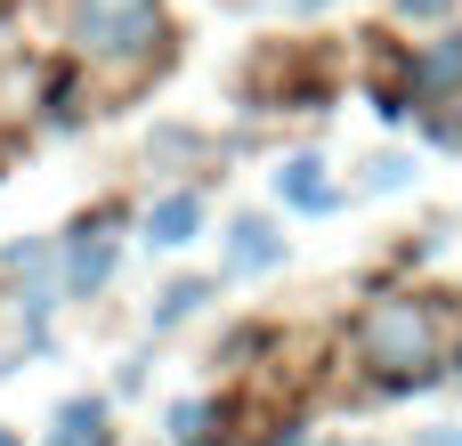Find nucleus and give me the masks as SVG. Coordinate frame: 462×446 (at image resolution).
Segmentation results:
<instances>
[{
  "mask_svg": "<svg viewBox=\"0 0 462 446\" xmlns=\"http://www.w3.org/2000/svg\"><path fill=\"white\" fill-rule=\"evenodd\" d=\"M365 358H374L382 390L430 382V366H439V317L422 301H374L365 309Z\"/></svg>",
  "mask_w": 462,
  "mask_h": 446,
  "instance_id": "1",
  "label": "nucleus"
},
{
  "mask_svg": "<svg viewBox=\"0 0 462 446\" xmlns=\"http://www.w3.org/2000/svg\"><path fill=\"white\" fill-rule=\"evenodd\" d=\"M211 301V284L203 276H179V284H162V301H154V325H179V317H195Z\"/></svg>",
  "mask_w": 462,
  "mask_h": 446,
  "instance_id": "8",
  "label": "nucleus"
},
{
  "mask_svg": "<svg viewBox=\"0 0 462 446\" xmlns=\"http://www.w3.org/2000/svg\"><path fill=\"white\" fill-rule=\"evenodd\" d=\"M422 73H430V81H447V89H455V81H462V41H439V49H430V57H422Z\"/></svg>",
  "mask_w": 462,
  "mask_h": 446,
  "instance_id": "11",
  "label": "nucleus"
},
{
  "mask_svg": "<svg viewBox=\"0 0 462 446\" xmlns=\"http://www.w3.org/2000/svg\"><path fill=\"white\" fill-rule=\"evenodd\" d=\"M276 195H284L292 211H333V203H341V195L325 187V163H317V154H292V163L276 171Z\"/></svg>",
  "mask_w": 462,
  "mask_h": 446,
  "instance_id": "6",
  "label": "nucleus"
},
{
  "mask_svg": "<svg viewBox=\"0 0 462 446\" xmlns=\"http://www.w3.org/2000/svg\"><path fill=\"white\" fill-rule=\"evenodd\" d=\"M57 446H106V398H65V414H57Z\"/></svg>",
  "mask_w": 462,
  "mask_h": 446,
  "instance_id": "7",
  "label": "nucleus"
},
{
  "mask_svg": "<svg viewBox=\"0 0 462 446\" xmlns=\"http://www.w3.org/2000/svg\"><path fill=\"white\" fill-rule=\"evenodd\" d=\"M114 219H81L73 236H57V284L73 293V301H89L106 276H114Z\"/></svg>",
  "mask_w": 462,
  "mask_h": 446,
  "instance_id": "3",
  "label": "nucleus"
},
{
  "mask_svg": "<svg viewBox=\"0 0 462 446\" xmlns=\"http://www.w3.org/2000/svg\"><path fill=\"white\" fill-rule=\"evenodd\" d=\"M227 268H236V276H268V268H284V236H276L268 219L244 211V219L227 228Z\"/></svg>",
  "mask_w": 462,
  "mask_h": 446,
  "instance_id": "4",
  "label": "nucleus"
},
{
  "mask_svg": "<svg viewBox=\"0 0 462 446\" xmlns=\"http://www.w3.org/2000/svg\"><path fill=\"white\" fill-rule=\"evenodd\" d=\"M422 446H462V423L455 431H422Z\"/></svg>",
  "mask_w": 462,
  "mask_h": 446,
  "instance_id": "12",
  "label": "nucleus"
},
{
  "mask_svg": "<svg viewBox=\"0 0 462 446\" xmlns=\"http://www.w3.org/2000/svg\"><path fill=\"white\" fill-rule=\"evenodd\" d=\"M0 446H16V439H8V431H0Z\"/></svg>",
  "mask_w": 462,
  "mask_h": 446,
  "instance_id": "14",
  "label": "nucleus"
},
{
  "mask_svg": "<svg viewBox=\"0 0 462 446\" xmlns=\"http://www.w3.org/2000/svg\"><path fill=\"white\" fill-rule=\"evenodd\" d=\"M211 414H219L211 398H179V406H171V439H179V446L203 439V423H211Z\"/></svg>",
  "mask_w": 462,
  "mask_h": 446,
  "instance_id": "10",
  "label": "nucleus"
},
{
  "mask_svg": "<svg viewBox=\"0 0 462 446\" xmlns=\"http://www.w3.org/2000/svg\"><path fill=\"white\" fill-rule=\"evenodd\" d=\"M406 187H414V154H374L365 195H406Z\"/></svg>",
  "mask_w": 462,
  "mask_h": 446,
  "instance_id": "9",
  "label": "nucleus"
},
{
  "mask_svg": "<svg viewBox=\"0 0 462 446\" xmlns=\"http://www.w3.org/2000/svg\"><path fill=\"white\" fill-rule=\"evenodd\" d=\"M73 41L89 57H146L162 41V0H73Z\"/></svg>",
  "mask_w": 462,
  "mask_h": 446,
  "instance_id": "2",
  "label": "nucleus"
},
{
  "mask_svg": "<svg viewBox=\"0 0 462 446\" xmlns=\"http://www.w3.org/2000/svg\"><path fill=\"white\" fill-rule=\"evenodd\" d=\"M309 8H317V0H309Z\"/></svg>",
  "mask_w": 462,
  "mask_h": 446,
  "instance_id": "15",
  "label": "nucleus"
},
{
  "mask_svg": "<svg viewBox=\"0 0 462 446\" xmlns=\"http://www.w3.org/2000/svg\"><path fill=\"white\" fill-rule=\"evenodd\" d=\"M439 8H447V0H406V16H439Z\"/></svg>",
  "mask_w": 462,
  "mask_h": 446,
  "instance_id": "13",
  "label": "nucleus"
},
{
  "mask_svg": "<svg viewBox=\"0 0 462 446\" xmlns=\"http://www.w3.org/2000/svg\"><path fill=\"white\" fill-rule=\"evenodd\" d=\"M203 236V195H162L154 211H146V244L154 252H179V244H195Z\"/></svg>",
  "mask_w": 462,
  "mask_h": 446,
  "instance_id": "5",
  "label": "nucleus"
}]
</instances>
